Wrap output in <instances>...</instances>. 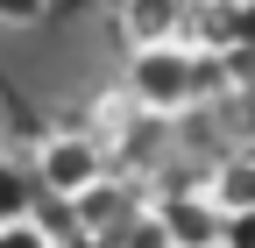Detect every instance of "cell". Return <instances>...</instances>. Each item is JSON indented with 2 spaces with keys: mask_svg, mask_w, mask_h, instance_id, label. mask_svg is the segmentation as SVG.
Returning a JSON list of instances; mask_svg holds the SVG:
<instances>
[{
  "mask_svg": "<svg viewBox=\"0 0 255 248\" xmlns=\"http://www.w3.org/2000/svg\"><path fill=\"white\" fill-rule=\"evenodd\" d=\"M85 128L107 142V156H142V142L163 128V121H156L128 85H114V92H100V100H92V121H85Z\"/></svg>",
  "mask_w": 255,
  "mask_h": 248,
  "instance_id": "cell-3",
  "label": "cell"
},
{
  "mask_svg": "<svg viewBox=\"0 0 255 248\" xmlns=\"http://www.w3.org/2000/svg\"><path fill=\"white\" fill-rule=\"evenodd\" d=\"M149 213L163 220L170 248H220V227H227V213L213 206V192H177V199H156Z\"/></svg>",
  "mask_w": 255,
  "mask_h": 248,
  "instance_id": "cell-5",
  "label": "cell"
},
{
  "mask_svg": "<svg viewBox=\"0 0 255 248\" xmlns=\"http://www.w3.org/2000/svg\"><path fill=\"white\" fill-rule=\"evenodd\" d=\"M0 248H57L36 220H7V227H0Z\"/></svg>",
  "mask_w": 255,
  "mask_h": 248,
  "instance_id": "cell-9",
  "label": "cell"
},
{
  "mask_svg": "<svg viewBox=\"0 0 255 248\" xmlns=\"http://www.w3.org/2000/svg\"><path fill=\"white\" fill-rule=\"evenodd\" d=\"M36 177H43V192L50 199H64L71 206L78 192H92V184L107 177V142L92 135V128H57V135H43L36 142Z\"/></svg>",
  "mask_w": 255,
  "mask_h": 248,
  "instance_id": "cell-2",
  "label": "cell"
},
{
  "mask_svg": "<svg viewBox=\"0 0 255 248\" xmlns=\"http://www.w3.org/2000/svg\"><path fill=\"white\" fill-rule=\"evenodd\" d=\"M156 121H177L184 107L206 100V64H199V43H149V50H128V78H121Z\"/></svg>",
  "mask_w": 255,
  "mask_h": 248,
  "instance_id": "cell-1",
  "label": "cell"
},
{
  "mask_svg": "<svg viewBox=\"0 0 255 248\" xmlns=\"http://www.w3.org/2000/svg\"><path fill=\"white\" fill-rule=\"evenodd\" d=\"M43 7H50V0H0V21H7V28H28Z\"/></svg>",
  "mask_w": 255,
  "mask_h": 248,
  "instance_id": "cell-11",
  "label": "cell"
},
{
  "mask_svg": "<svg viewBox=\"0 0 255 248\" xmlns=\"http://www.w3.org/2000/svg\"><path fill=\"white\" fill-rule=\"evenodd\" d=\"M191 28V0H121V43L149 50V43H184Z\"/></svg>",
  "mask_w": 255,
  "mask_h": 248,
  "instance_id": "cell-6",
  "label": "cell"
},
{
  "mask_svg": "<svg viewBox=\"0 0 255 248\" xmlns=\"http://www.w3.org/2000/svg\"><path fill=\"white\" fill-rule=\"evenodd\" d=\"M248 43H255V21H248Z\"/></svg>",
  "mask_w": 255,
  "mask_h": 248,
  "instance_id": "cell-12",
  "label": "cell"
},
{
  "mask_svg": "<svg viewBox=\"0 0 255 248\" xmlns=\"http://www.w3.org/2000/svg\"><path fill=\"white\" fill-rule=\"evenodd\" d=\"M220 248H255V213H227V227H220Z\"/></svg>",
  "mask_w": 255,
  "mask_h": 248,
  "instance_id": "cell-10",
  "label": "cell"
},
{
  "mask_svg": "<svg viewBox=\"0 0 255 248\" xmlns=\"http://www.w3.org/2000/svg\"><path fill=\"white\" fill-rule=\"evenodd\" d=\"M36 192H43L36 163L0 156V227H7V220H36Z\"/></svg>",
  "mask_w": 255,
  "mask_h": 248,
  "instance_id": "cell-8",
  "label": "cell"
},
{
  "mask_svg": "<svg viewBox=\"0 0 255 248\" xmlns=\"http://www.w3.org/2000/svg\"><path fill=\"white\" fill-rule=\"evenodd\" d=\"M206 192L220 213H255V149H241V156H227L213 177H206Z\"/></svg>",
  "mask_w": 255,
  "mask_h": 248,
  "instance_id": "cell-7",
  "label": "cell"
},
{
  "mask_svg": "<svg viewBox=\"0 0 255 248\" xmlns=\"http://www.w3.org/2000/svg\"><path fill=\"white\" fill-rule=\"evenodd\" d=\"M135 220H142V213H135V192H128L114 170L92 184V192H78V199H71V227H78L85 241H114V234H128Z\"/></svg>",
  "mask_w": 255,
  "mask_h": 248,
  "instance_id": "cell-4",
  "label": "cell"
}]
</instances>
